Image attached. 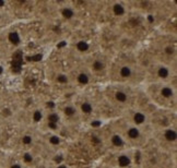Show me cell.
Segmentation results:
<instances>
[{
	"label": "cell",
	"instance_id": "obj_1",
	"mask_svg": "<svg viewBox=\"0 0 177 168\" xmlns=\"http://www.w3.org/2000/svg\"><path fill=\"white\" fill-rule=\"evenodd\" d=\"M117 164L120 168H128L131 166L132 160L128 154H120L117 158Z\"/></svg>",
	"mask_w": 177,
	"mask_h": 168
},
{
	"label": "cell",
	"instance_id": "obj_2",
	"mask_svg": "<svg viewBox=\"0 0 177 168\" xmlns=\"http://www.w3.org/2000/svg\"><path fill=\"white\" fill-rule=\"evenodd\" d=\"M163 136H164V139H165L166 142L175 143L176 139H177V132H176L175 129H173V128H167V129L164 130Z\"/></svg>",
	"mask_w": 177,
	"mask_h": 168
},
{
	"label": "cell",
	"instance_id": "obj_3",
	"mask_svg": "<svg viewBox=\"0 0 177 168\" xmlns=\"http://www.w3.org/2000/svg\"><path fill=\"white\" fill-rule=\"evenodd\" d=\"M132 119H134V125H136V127L142 126L143 123L147 122V115L142 111H136L134 114Z\"/></svg>",
	"mask_w": 177,
	"mask_h": 168
},
{
	"label": "cell",
	"instance_id": "obj_4",
	"mask_svg": "<svg viewBox=\"0 0 177 168\" xmlns=\"http://www.w3.org/2000/svg\"><path fill=\"white\" fill-rule=\"evenodd\" d=\"M110 143L115 147H124L126 144V141L120 134H113L110 136Z\"/></svg>",
	"mask_w": 177,
	"mask_h": 168
},
{
	"label": "cell",
	"instance_id": "obj_5",
	"mask_svg": "<svg viewBox=\"0 0 177 168\" xmlns=\"http://www.w3.org/2000/svg\"><path fill=\"white\" fill-rule=\"evenodd\" d=\"M127 136L132 141L138 140V139L141 136L140 129H139L138 127H136V126H132V127H130L129 129L127 130Z\"/></svg>",
	"mask_w": 177,
	"mask_h": 168
},
{
	"label": "cell",
	"instance_id": "obj_6",
	"mask_svg": "<svg viewBox=\"0 0 177 168\" xmlns=\"http://www.w3.org/2000/svg\"><path fill=\"white\" fill-rule=\"evenodd\" d=\"M161 95H162L164 98L169 99V98H172V97H174V95H175V91H174V88L171 87V86L165 85L161 88Z\"/></svg>",
	"mask_w": 177,
	"mask_h": 168
},
{
	"label": "cell",
	"instance_id": "obj_7",
	"mask_svg": "<svg viewBox=\"0 0 177 168\" xmlns=\"http://www.w3.org/2000/svg\"><path fill=\"white\" fill-rule=\"evenodd\" d=\"M169 76H171V70H169V67H166V66H161V67H159L158 69L159 78L165 80V79H167Z\"/></svg>",
	"mask_w": 177,
	"mask_h": 168
},
{
	"label": "cell",
	"instance_id": "obj_8",
	"mask_svg": "<svg viewBox=\"0 0 177 168\" xmlns=\"http://www.w3.org/2000/svg\"><path fill=\"white\" fill-rule=\"evenodd\" d=\"M63 114H65V116L68 117V118H72V117L77 116L78 110H77V108L74 107L73 105H67L63 108Z\"/></svg>",
	"mask_w": 177,
	"mask_h": 168
},
{
	"label": "cell",
	"instance_id": "obj_9",
	"mask_svg": "<svg viewBox=\"0 0 177 168\" xmlns=\"http://www.w3.org/2000/svg\"><path fill=\"white\" fill-rule=\"evenodd\" d=\"M60 119H61L60 115H59L58 112H56V111L49 112V114L47 115V122L56 123V125H58L59 121H60Z\"/></svg>",
	"mask_w": 177,
	"mask_h": 168
},
{
	"label": "cell",
	"instance_id": "obj_10",
	"mask_svg": "<svg viewBox=\"0 0 177 168\" xmlns=\"http://www.w3.org/2000/svg\"><path fill=\"white\" fill-rule=\"evenodd\" d=\"M115 98H116L117 101H119V103H126V101H128V94L126 92H124V91L119 90L117 91L116 93H115Z\"/></svg>",
	"mask_w": 177,
	"mask_h": 168
},
{
	"label": "cell",
	"instance_id": "obj_11",
	"mask_svg": "<svg viewBox=\"0 0 177 168\" xmlns=\"http://www.w3.org/2000/svg\"><path fill=\"white\" fill-rule=\"evenodd\" d=\"M119 73H120L121 78H125V79L130 78V77L132 76L131 67H129V66H123V67L120 68V71H119Z\"/></svg>",
	"mask_w": 177,
	"mask_h": 168
},
{
	"label": "cell",
	"instance_id": "obj_12",
	"mask_svg": "<svg viewBox=\"0 0 177 168\" xmlns=\"http://www.w3.org/2000/svg\"><path fill=\"white\" fill-rule=\"evenodd\" d=\"M61 15H63L65 19L70 20L74 17V10L72 8H70V7H66V8H63V10H61Z\"/></svg>",
	"mask_w": 177,
	"mask_h": 168
},
{
	"label": "cell",
	"instance_id": "obj_13",
	"mask_svg": "<svg viewBox=\"0 0 177 168\" xmlns=\"http://www.w3.org/2000/svg\"><path fill=\"white\" fill-rule=\"evenodd\" d=\"M48 142L52 146H58L61 144V138L57 134H53L48 138Z\"/></svg>",
	"mask_w": 177,
	"mask_h": 168
},
{
	"label": "cell",
	"instance_id": "obj_14",
	"mask_svg": "<svg viewBox=\"0 0 177 168\" xmlns=\"http://www.w3.org/2000/svg\"><path fill=\"white\" fill-rule=\"evenodd\" d=\"M104 68H105V63H104L102 60L97 59V60H94V61H93V63H92V69L94 70V71L99 72V71H102V70H104Z\"/></svg>",
	"mask_w": 177,
	"mask_h": 168
},
{
	"label": "cell",
	"instance_id": "obj_15",
	"mask_svg": "<svg viewBox=\"0 0 177 168\" xmlns=\"http://www.w3.org/2000/svg\"><path fill=\"white\" fill-rule=\"evenodd\" d=\"M113 12L117 17H121L125 13V8H124V6L121 3H116L113 7Z\"/></svg>",
	"mask_w": 177,
	"mask_h": 168
},
{
	"label": "cell",
	"instance_id": "obj_16",
	"mask_svg": "<svg viewBox=\"0 0 177 168\" xmlns=\"http://www.w3.org/2000/svg\"><path fill=\"white\" fill-rule=\"evenodd\" d=\"M81 111L87 115L91 114L93 111V105L88 101H84V103L81 104Z\"/></svg>",
	"mask_w": 177,
	"mask_h": 168
},
{
	"label": "cell",
	"instance_id": "obj_17",
	"mask_svg": "<svg viewBox=\"0 0 177 168\" xmlns=\"http://www.w3.org/2000/svg\"><path fill=\"white\" fill-rule=\"evenodd\" d=\"M9 41H10V43H12V44H14V45H18V44L20 43V36H19V34H18L17 32H11L10 34H9Z\"/></svg>",
	"mask_w": 177,
	"mask_h": 168
},
{
	"label": "cell",
	"instance_id": "obj_18",
	"mask_svg": "<svg viewBox=\"0 0 177 168\" xmlns=\"http://www.w3.org/2000/svg\"><path fill=\"white\" fill-rule=\"evenodd\" d=\"M78 82L81 84V85H87L88 83V81H90V78H88V76L87 73H84V72H82V73H80L78 76Z\"/></svg>",
	"mask_w": 177,
	"mask_h": 168
},
{
	"label": "cell",
	"instance_id": "obj_19",
	"mask_svg": "<svg viewBox=\"0 0 177 168\" xmlns=\"http://www.w3.org/2000/svg\"><path fill=\"white\" fill-rule=\"evenodd\" d=\"M88 48H90V45H88L87 42L80 41L77 43V49H78L79 52H87Z\"/></svg>",
	"mask_w": 177,
	"mask_h": 168
},
{
	"label": "cell",
	"instance_id": "obj_20",
	"mask_svg": "<svg viewBox=\"0 0 177 168\" xmlns=\"http://www.w3.org/2000/svg\"><path fill=\"white\" fill-rule=\"evenodd\" d=\"M23 162L24 164H32L34 162V156L30 152H25L23 153Z\"/></svg>",
	"mask_w": 177,
	"mask_h": 168
},
{
	"label": "cell",
	"instance_id": "obj_21",
	"mask_svg": "<svg viewBox=\"0 0 177 168\" xmlns=\"http://www.w3.org/2000/svg\"><path fill=\"white\" fill-rule=\"evenodd\" d=\"M21 141L22 144L25 145V146H28V145H31L33 143V136H30V134H25V136H22Z\"/></svg>",
	"mask_w": 177,
	"mask_h": 168
},
{
	"label": "cell",
	"instance_id": "obj_22",
	"mask_svg": "<svg viewBox=\"0 0 177 168\" xmlns=\"http://www.w3.org/2000/svg\"><path fill=\"white\" fill-rule=\"evenodd\" d=\"M42 118H43V114H42V111L36 110V111L34 112V115H33V120H34V122H39V121L42 120Z\"/></svg>",
	"mask_w": 177,
	"mask_h": 168
},
{
	"label": "cell",
	"instance_id": "obj_23",
	"mask_svg": "<svg viewBox=\"0 0 177 168\" xmlns=\"http://www.w3.org/2000/svg\"><path fill=\"white\" fill-rule=\"evenodd\" d=\"M57 81H58L59 83H67L68 77L66 76V74H59V76L57 77Z\"/></svg>",
	"mask_w": 177,
	"mask_h": 168
},
{
	"label": "cell",
	"instance_id": "obj_24",
	"mask_svg": "<svg viewBox=\"0 0 177 168\" xmlns=\"http://www.w3.org/2000/svg\"><path fill=\"white\" fill-rule=\"evenodd\" d=\"M165 52H166L167 55H173L174 52H175V49H174L172 46H167V47H165Z\"/></svg>",
	"mask_w": 177,
	"mask_h": 168
},
{
	"label": "cell",
	"instance_id": "obj_25",
	"mask_svg": "<svg viewBox=\"0 0 177 168\" xmlns=\"http://www.w3.org/2000/svg\"><path fill=\"white\" fill-rule=\"evenodd\" d=\"M47 126H48V128H49L50 130H57L58 129V125H56V123H50V122H47Z\"/></svg>",
	"mask_w": 177,
	"mask_h": 168
},
{
	"label": "cell",
	"instance_id": "obj_26",
	"mask_svg": "<svg viewBox=\"0 0 177 168\" xmlns=\"http://www.w3.org/2000/svg\"><path fill=\"white\" fill-rule=\"evenodd\" d=\"M10 168H23V166H22L21 163H13L10 166Z\"/></svg>",
	"mask_w": 177,
	"mask_h": 168
},
{
	"label": "cell",
	"instance_id": "obj_27",
	"mask_svg": "<svg viewBox=\"0 0 177 168\" xmlns=\"http://www.w3.org/2000/svg\"><path fill=\"white\" fill-rule=\"evenodd\" d=\"M4 4H6V2H4V1H0V8H2Z\"/></svg>",
	"mask_w": 177,
	"mask_h": 168
},
{
	"label": "cell",
	"instance_id": "obj_28",
	"mask_svg": "<svg viewBox=\"0 0 177 168\" xmlns=\"http://www.w3.org/2000/svg\"><path fill=\"white\" fill-rule=\"evenodd\" d=\"M57 168H67V167H66L65 165H59V166L57 167Z\"/></svg>",
	"mask_w": 177,
	"mask_h": 168
},
{
	"label": "cell",
	"instance_id": "obj_29",
	"mask_svg": "<svg viewBox=\"0 0 177 168\" xmlns=\"http://www.w3.org/2000/svg\"><path fill=\"white\" fill-rule=\"evenodd\" d=\"M2 71H3V70H2V68H1V67H0V74H1V73H2Z\"/></svg>",
	"mask_w": 177,
	"mask_h": 168
}]
</instances>
